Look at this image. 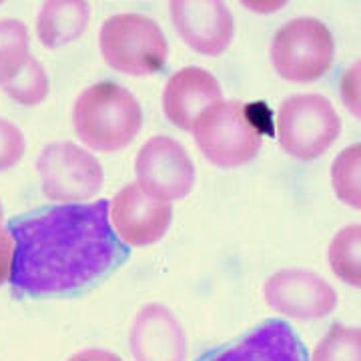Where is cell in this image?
<instances>
[{
  "label": "cell",
  "mask_w": 361,
  "mask_h": 361,
  "mask_svg": "<svg viewBox=\"0 0 361 361\" xmlns=\"http://www.w3.org/2000/svg\"><path fill=\"white\" fill-rule=\"evenodd\" d=\"M16 297L77 295L129 257L109 221V199L42 207L8 221Z\"/></svg>",
  "instance_id": "obj_1"
},
{
  "label": "cell",
  "mask_w": 361,
  "mask_h": 361,
  "mask_svg": "<svg viewBox=\"0 0 361 361\" xmlns=\"http://www.w3.org/2000/svg\"><path fill=\"white\" fill-rule=\"evenodd\" d=\"M142 125L139 101L129 89L113 80L90 85L73 106V127L92 151L116 153L137 137Z\"/></svg>",
  "instance_id": "obj_2"
},
{
  "label": "cell",
  "mask_w": 361,
  "mask_h": 361,
  "mask_svg": "<svg viewBox=\"0 0 361 361\" xmlns=\"http://www.w3.org/2000/svg\"><path fill=\"white\" fill-rule=\"evenodd\" d=\"M195 141L213 165L235 169L253 161L263 147L259 111L241 101H221L195 121Z\"/></svg>",
  "instance_id": "obj_3"
},
{
  "label": "cell",
  "mask_w": 361,
  "mask_h": 361,
  "mask_svg": "<svg viewBox=\"0 0 361 361\" xmlns=\"http://www.w3.org/2000/svg\"><path fill=\"white\" fill-rule=\"evenodd\" d=\"M99 47L104 63L129 77L155 75L167 65V39L163 28L137 13L115 14L101 26Z\"/></svg>",
  "instance_id": "obj_4"
},
{
  "label": "cell",
  "mask_w": 361,
  "mask_h": 361,
  "mask_svg": "<svg viewBox=\"0 0 361 361\" xmlns=\"http://www.w3.org/2000/svg\"><path fill=\"white\" fill-rule=\"evenodd\" d=\"M336 56L334 35L319 18L301 16L283 25L271 42L275 73L289 82H313L329 73Z\"/></svg>",
  "instance_id": "obj_5"
},
{
  "label": "cell",
  "mask_w": 361,
  "mask_h": 361,
  "mask_svg": "<svg viewBox=\"0 0 361 361\" xmlns=\"http://www.w3.org/2000/svg\"><path fill=\"white\" fill-rule=\"evenodd\" d=\"M341 121L331 101L317 92L285 99L277 113V139L299 161L322 157L339 137Z\"/></svg>",
  "instance_id": "obj_6"
},
{
  "label": "cell",
  "mask_w": 361,
  "mask_h": 361,
  "mask_svg": "<svg viewBox=\"0 0 361 361\" xmlns=\"http://www.w3.org/2000/svg\"><path fill=\"white\" fill-rule=\"evenodd\" d=\"M37 171L44 197L61 205L90 201L103 189V167L97 157L71 141L47 145L37 159Z\"/></svg>",
  "instance_id": "obj_7"
},
{
  "label": "cell",
  "mask_w": 361,
  "mask_h": 361,
  "mask_svg": "<svg viewBox=\"0 0 361 361\" xmlns=\"http://www.w3.org/2000/svg\"><path fill=\"white\" fill-rule=\"evenodd\" d=\"M173 219V205L159 199L139 183L125 185L109 203V221L116 239L127 247L159 243Z\"/></svg>",
  "instance_id": "obj_8"
},
{
  "label": "cell",
  "mask_w": 361,
  "mask_h": 361,
  "mask_svg": "<svg viewBox=\"0 0 361 361\" xmlns=\"http://www.w3.org/2000/svg\"><path fill=\"white\" fill-rule=\"evenodd\" d=\"M137 183L165 201H179L193 191L195 167L185 147L167 135L145 142L135 161Z\"/></svg>",
  "instance_id": "obj_9"
},
{
  "label": "cell",
  "mask_w": 361,
  "mask_h": 361,
  "mask_svg": "<svg viewBox=\"0 0 361 361\" xmlns=\"http://www.w3.org/2000/svg\"><path fill=\"white\" fill-rule=\"evenodd\" d=\"M263 295L271 310L289 319H322L337 307V293L317 273L307 269H281L263 285Z\"/></svg>",
  "instance_id": "obj_10"
},
{
  "label": "cell",
  "mask_w": 361,
  "mask_h": 361,
  "mask_svg": "<svg viewBox=\"0 0 361 361\" xmlns=\"http://www.w3.org/2000/svg\"><path fill=\"white\" fill-rule=\"evenodd\" d=\"M171 18L180 40L205 56L223 54L235 35L231 11L219 0H173Z\"/></svg>",
  "instance_id": "obj_11"
},
{
  "label": "cell",
  "mask_w": 361,
  "mask_h": 361,
  "mask_svg": "<svg viewBox=\"0 0 361 361\" xmlns=\"http://www.w3.org/2000/svg\"><path fill=\"white\" fill-rule=\"evenodd\" d=\"M197 361H310V357L289 323L267 319L229 345L207 351Z\"/></svg>",
  "instance_id": "obj_12"
},
{
  "label": "cell",
  "mask_w": 361,
  "mask_h": 361,
  "mask_svg": "<svg viewBox=\"0 0 361 361\" xmlns=\"http://www.w3.org/2000/svg\"><path fill=\"white\" fill-rule=\"evenodd\" d=\"M129 345L135 361H185L187 336L173 311L161 303L145 305L130 323Z\"/></svg>",
  "instance_id": "obj_13"
},
{
  "label": "cell",
  "mask_w": 361,
  "mask_h": 361,
  "mask_svg": "<svg viewBox=\"0 0 361 361\" xmlns=\"http://www.w3.org/2000/svg\"><path fill=\"white\" fill-rule=\"evenodd\" d=\"M221 101L219 80L201 66H185L177 71L163 90L165 116L180 130H193L201 113Z\"/></svg>",
  "instance_id": "obj_14"
},
{
  "label": "cell",
  "mask_w": 361,
  "mask_h": 361,
  "mask_svg": "<svg viewBox=\"0 0 361 361\" xmlns=\"http://www.w3.org/2000/svg\"><path fill=\"white\" fill-rule=\"evenodd\" d=\"M90 4L85 0H51L44 2L37 16V35L42 47L61 49L75 42L87 30Z\"/></svg>",
  "instance_id": "obj_15"
},
{
  "label": "cell",
  "mask_w": 361,
  "mask_h": 361,
  "mask_svg": "<svg viewBox=\"0 0 361 361\" xmlns=\"http://www.w3.org/2000/svg\"><path fill=\"white\" fill-rule=\"evenodd\" d=\"M361 225H348L331 239L327 261L334 275L349 285H361Z\"/></svg>",
  "instance_id": "obj_16"
},
{
  "label": "cell",
  "mask_w": 361,
  "mask_h": 361,
  "mask_svg": "<svg viewBox=\"0 0 361 361\" xmlns=\"http://www.w3.org/2000/svg\"><path fill=\"white\" fill-rule=\"evenodd\" d=\"M28 28L23 20H0V85H6L28 61Z\"/></svg>",
  "instance_id": "obj_17"
},
{
  "label": "cell",
  "mask_w": 361,
  "mask_h": 361,
  "mask_svg": "<svg viewBox=\"0 0 361 361\" xmlns=\"http://www.w3.org/2000/svg\"><path fill=\"white\" fill-rule=\"evenodd\" d=\"M361 145H349L343 149L331 167V185L337 199L345 205L360 209L361 207Z\"/></svg>",
  "instance_id": "obj_18"
},
{
  "label": "cell",
  "mask_w": 361,
  "mask_h": 361,
  "mask_svg": "<svg viewBox=\"0 0 361 361\" xmlns=\"http://www.w3.org/2000/svg\"><path fill=\"white\" fill-rule=\"evenodd\" d=\"M2 89L18 104L35 106L49 94V77L44 66L35 56H28L26 65L6 85H2Z\"/></svg>",
  "instance_id": "obj_19"
},
{
  "label": "cell",
  "mask_w": 361,
  "mask_h": 361,
  "mask_svg": "<svg viewBox=\"0 0 361 361\" xmlns=\"http://www.w3.org/2000/svg\"><path fill=\"white\" fill-rule=\"evenodd\" d=\"M311 361H361V331L343 323L331 325L317 343Z\"/></svg>",
  "instance_id": "obj_20"
},
{
  "label": "cell",
  "mask_w": 361,
  "mask_h": 361,
  "mask_svg": "<svg viewBox=\"0 0 361 361\" xmlns=\"http://www.w3.org/2000/svg\"><path fill=\"white\" fill-rule=\"evenodd\" d=\"M26 142L23 130L0 116V171H8L25 157Z\"/></svg>",
  "instance_id": "obj_21"
},
{
  "label": "cell",
  "mask_w": 361,
  "mask_h": 361,
  "mask_svg": "<svg viewBox=\"0 0 361 361\" xmlns=\"http://www.w3.org/2000/svg\"><path fill=\"white\" fill-rule=\"evenodd\" d=\"M14 261V241L8 229L0 225V285L11 281Z\"/></svg>",
  "instance_id": "obj_22"
},
{
  "label": "cell",
  "mask_w": 361,
  "mask_h": 361,
  "mask_svg": "<svg viewBox=\"0 0 361 361\" xmlns=\"http://www.w3.org/2000/svg\"><path fill=\"white\" fill-rule=\"evenodd\" d=\"M68 361H123V360H121L116 353L109 351V349L89 348L75 353L73 357H68Z\"/></svg>",
  "instance_id": "obj_23"
},
{
  "label": "cell",
  "mask_w": 361,
  "mask_h": 361,
  "mask_svg": "<svg viewBox=\"0 0 361 361\" xmlns=\"http://www.w3.org/2000/svg\"><path fill=\"white\" fill-rule=\"evenodd\" d=\"M343 99H345V104H348V109L353 113L355 116H360V97H357V80H355V85L353 82H349V78L345 77L343 80Z\"/></svg>",
  "instance_id": "obj_24"
},
{
  "label": "cell",
  "mask_w": 361,
  "mask_h": 361,
  "mask_svg": "<svg viewBox=\"0 0 361 361\" xmlns=\"http://www.w3.org/2000/svg\"><path fill=\"white\" fill-rule=\"evenodd\" d=\"M2 215H4V211H2V203H0V221H2Z\"/></svg>",
  "instance_id": "obj_25"
}]
</instances>
